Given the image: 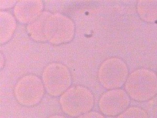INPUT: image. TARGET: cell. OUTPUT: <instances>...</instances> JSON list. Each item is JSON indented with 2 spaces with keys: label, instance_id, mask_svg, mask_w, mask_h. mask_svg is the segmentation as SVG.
<instances>
[{
  "label": "cell",
  "instance_id": "7a4b0ae2",
  "mask_svg": "<svg viewBox=\"0 0 157 118\" xmlns=\"http://www.w3.org/2000/svg\"><path fill=\"white\" fill-rule=\"evenodd\" d=\"M123 91L117 89L111 90L105 93L99 101V106L104 112L112 111L117 114L126 106L125 98Z\"/></svg>",
  "mask_w": 157,
  "mask_h": 118
},
{
  "label": "cell",
  "instance_id": "6da1fadb",
  "mask_svg": "<svg viewBox=\"0 0 157 118\" xmlns=\"http://www.w3.org/2000/svg\"><path fill=\"white\" fill-rule=\"evenodd\" d=\"M69 90L67 106L74 111L80 112L90 110L93 105L94 98L90 92L84 87L77 86Z\"/></svg>",
  "mask_w": 157,
  "mask_h": 118
}]
</instances>
